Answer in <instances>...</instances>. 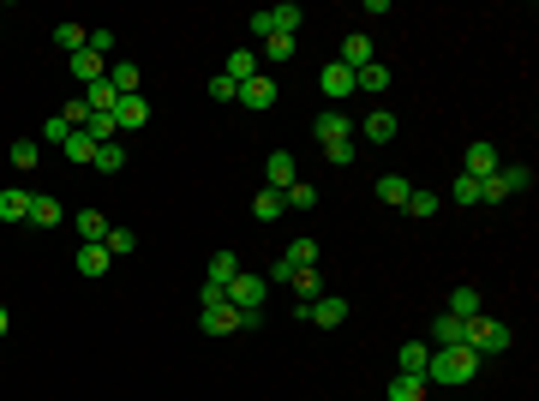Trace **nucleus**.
Returning a JSON list of instances; mask_svg holds the SVG:
<instances>
[{
    "mask_svg": "<svg viewBox=\"0 0 539 401\" xmlns=\"http://www.w3.org/2000/svg\"><path fill=\"white\" fill-rule=\"evenodd\" d=\"M479 378V354L474 347H432V365H425V383H443V389H461V383Z\"/></svg>",
    "mask_w": 539,
    "mask_h": 401,
    "instance_id": "1",
    "label": "nucleus"
},
{
    "mask_svg": "<svg viewBox=\"0 0 539 401\" xmlns=\"http://www.w3.org/2000/svg\"><path fill=\"white\" fill-rule=\"evenodd\" d=\"M510 341H516V330L503 318H485V312H479V318L461 323V347H474L479 360H485V354H510Z\"/></svg>",
    "mask_w": 539,
    "mask_h": 401,
    "instance_id": "2",
    "label": "nucleus"
},
{
    "mask_svg": "<svg viewBox=\"0 0 539 401\" xmlns=\"http://www.w3.org/2000/svg\"><path fill=\"white\" fill-rule=\"evenodd\" d=\"M299 19H306V13H299L294 0H282V6H264V13H252V37H294L299 30Z\"/></svg>",
    "mask_w": 539,
    "mask_h": 401,
    "instance_id": "3",
    "label": "nucleus"
},
{
    "mask_svg": "<svg viewBox=\"0 0 539 401\" xmlns=\"http://www.w3.org/2000/svg\"><path fill=\"white\" fill-rule=\"evenodd\" d=\"M348 312H354V305L341 300V294H318L312 305H294V318L318 323V330H341V323H348Z\"/></svg>",
    "mask_w": 539,
    "mask_h": 401,
    "instance_id": "4",
    "label": "nucleus"
},
{
    "mask_svg": "<svg viewBox=\"0 0 539 401\" xmlns=\"http://www.w3.org/2000/svg\"><path fill=\"white\" fill-rule=\"evenodd\" d=\"M264 300H270V281L252 276V270H240V276L228 281V305H234V312H264Z\"/></svg>",
    "mask_w": 539,
    "mask_h": 401,
    "instance_id": "5",
    "label": "nucleus"
},
{
    "mask_svg": "<svg viewBox=\"0 0 539 401\" xmlns=\"http://www.w3.org/2000/svg\"><path fill=\"white\" fill-rule=\"evenodd\" d=\"M498 168H503V162H498V144H492V138L467 144V156H461V174H467V180H492Z\"/></svg>",
    "mask_w": 539,
    "mask_h": 401,
    "instance_id": "6",
    "label": "nucleus"
},
{
    "mask_svg": "<svg viewBox=\"0 0 539 401\" xmlns=\"http://www.w3.org/2000/svg\"><path fill=\"white\" fill-rule=\"evenodd\" d=\"M234 102L240 108H252V114H264V108H276V79H270V72H258V79H246L234 90Z\"/></svg>",
    "mask_w": 539,
    "mask_h": 401,
    "instance_id": "7",
    "label": "nucleus"
},
{
    "mask_svg": "<svg viewBox=\"0 0 539 401\" xmlns=\"http://www.w3.org/2000/svg\"><path fill=\"white\" fill-rule=\"evenodd\" d=\"M24 221H30V228H48V234H55L60 221H66V210H60V198H55V192H30V216H24Z\"/></svg>",
    "mask_w": 539,
    "mask_h": 401,
    "instance_id": "8",
    "label": "nucleus"
},
{
    "mask_svg": "<svg viewBox=\"0 0 539 401\" xmlns=\"http://www.w3.org/2000/svg\"><path fill=\"white\" fill-rule=\"evenodd\" d=\"M336 61L348 66V72H359V66L378 61V48H372V37H366V30H354V37H341V54H336Z\"/></svg>",
    "mask_w": 539,
    "mask_h": 401,
    "instance_id": "9",
    "label": "nucleus"
},
{
    "mask_svg": "<svg viewBox=\"0 0 539 401\" xmlns=\"http://www.w3.org/2000/svg\"><path fill=\"white\" fill-rule=\"evenodd\" d=\"M318 90H324L330 102H348V96H354V72H348L341 61H330V66L318 72Z\"/></svg>",
    "mask_w": 539,
    "mask_h": 401,
    "instance_id": "10",
    "label": "nucleus"
},
{
    "mask_svg": "<svg viewBox=\"0 0 539 401\" xmlns=\"http://www.w3.org/2000/svg\"><path fill=\"white\" fill-rule=\"evenodd\" d=\"M66 66H72V79H79V84H102V79H108V61H102L90 42H84V48H79V54H72Z\"/></svg>",
    "mask_w": 539,
    "mask_h": 401,
    "instance_id": "11",
    "label": "nucleus"
},
{
    "mask_svg": "<svg viewBox=\"0 0 539 401\" xmlns=\"http://www.w3.org/2000/svg\"><path fill=\"white\" fill-rule=\"evenodd\" d=\"M318 144L324 150H336V144H354V121H348V114H318Z\"/></svg>",
    "mask_w": 539,
    "mask_h": 401,
    "instance_id": "12",
    "label": "nucleus"
},
{
    "mask_svg": "<svg viewBox=\"0 0 539 401\" xmlns=\"http://www.w3.org/2000/svg\"><path fill=\"white\" fill-rule=\"evenodd\" d=\"M425 365H432V341H401V347H396V372L425 378Z\"/></svg>",
    "mask_w": 539,
    "mask_h": 401,
    "instance_id": "13",
    "label": "nucleus"
},
{
    "mask_svg": "<svg viewBox=\"0 0 539 401\" xmlns=\"http://www.w3.org/2000/svg\"><path fill=\"white\" fill-rule=\"evenodd\" d=\"M198 323H204V336H234V330H240V312L222 300V305H204Z\"/></svg>",
    "mask_w": 539,
    "mask_h": 401,
    "instance_id": "14",
    "label": "nucleus"
},
{
    "mask_svg": "<svg viewBox=\"0 0 539 401\" xmlns=\"http://www.w3.org/2000/svg\"><path fill=\"white\" fill-rule=\"evenodd\" d=\"M294 180H299V168H294V156H288V150H276V156L264 162V186H270V192H288Z\"/></svg>",
    "mask_w": 539,
    "mask_h": 401,
    "instance_id": "15",
    "label": "nucleus"
},
{
    "mask_svg": "<svg viewBox=\"0 0 539 401\" xmlns=\"http://www.w3.org/2000/svg\"><path fill=\"white\" fill-rule=\"evenodd\" d=\"M359 132H366V144H396L401 121L390 114V108H378V114H366V121H359Z\"/></svg>",
    "mask_w": 539,
    "mask_h": 401,
    "instance_id": "16",
    "label": "nucleus"
},
{
    "mask_svg": "<svg viewBox=\"0 0 539 401\" xmlns=\"http://www.w3.org/2000/svg\"><path fill=\"white\" fill-rule=\"evenodd\" d=\"M264 66H258V54H252V48H234V54H228V61H222V79H234V90L246 79H258Z\"/></svg>",
    "mask_w": 539,
    "mask_h": 401,
    "instance_id": "17",
    "label": "nucleus"
},
{
    "mask_svg": "<svg viewBox=\"0 0 539 401\" xmlns=\"http://www.w3.org/2000/svg\"><path fill=\"white\" fill-rule=\"evenodd\" d=\"M72 228H79V240H84V246H102V240H108V228H114V221L102 216V210H79V216H72Z\"/></svg>",
    "mask_w": 539,
    "mask_h": 401,
    "instance_id": "18",
    "label": "nucleus"
},
{
    "mask_svg": "<svg viewBox=\"0 0 539 401\" xmlns=\"http://www.w3.org/2000/svg\"><path fill=\"white\" fill-rule=\"evenodd\" d=\"M144 121H150V102H144V96H120V108H114V126H120V132H139Z\"/></svg>",
    "mask_w": 539,
    "mask_h": 401,
    "instance_id": "19",
    "label": "nucleus"
},
{
    "mask_svg": "<svg viewBox=\"0 0 539 401\" xmlns=\"http://www.w3.org/2000/svg\"><path fill=\"white\" fill-rule=\"evenodd\" d=\"M108 84H114L120 96H144V72L132 61H114V66H108Z\"/></svg>",
    "mask_w": 539,
    "mask_h": 401,
    "instance_id": "20",
    "label": "nucleus"
},
{
    "mask_svg": "<svg viewBox=\"0 0 539 401\" xmlns=\"http://www.w3.org/2000/svg\"><path fill=\"white\" fill-rule=\"evenodd\" d=\"M383 396H390V401H425V396H432V383H425V378H408V372H396Z\"/></svg>",
    "mask_w": 539,
    "mask_h": 401,
    "instance_id": "21",
    "label": "nucleus"
},
{
    "mask_svg": "<svg viewBox=\"0 0 539 401\" xmlns=\"http://www.w3.org/2000/svg\"><path fill=\"white\" fill-rule=\"evenodd\" d=\"M354 90H366V96H383V90H390V66H383V61L359 66V72H354Z\"/></svg>",
    "mask_w": 539,
    "mask_h": 401,
    "instance_id": "22",
    "label": "nucleus"
},
{
    "mask_svg": "<svg viewBox=\"0 0 539 401\" xmlns=\"http://www.w3.org/2000/svg\"><path fill=\"white\" fill-rule=\"evenodd\" d=\"M79 276H108V263H114V252L108 246H79Z\"/></svg>",
    "mask_w": 539,
    "mask_h": 401,
    "instance_id": "23",
    "label": "nucleus"
},
{
    "mask_svg": "<svg viewBox=\"0 0 539 401\" xmlns=\"http://www.w3.org/2000/svg\"><path fill=\"white\" fill-rule=\"evenodd\" d=\"M30 216V192H24V186H6V192H0V221H24Z\"/></svg>",
    "mask_w": 539,
    "mask_h": 401,
    "instance_id": "24",
    "label": "nucleus"
},
{
    "mask_svg": "<svg viewBox=\"0 0 539 401\" xmlns=\"http://www.w3.org/2000/svg\"><path fill=\"white\" fill-rule=\"evenodd\" d=\"M408 192H414V180H401V174H383L378 180V204H390V210H401Z\"/></svg>",
    "mask_w": 539,
    "mask_h": 401,
    "instance_id": "25",
    "label": "nucleus"
},
{
    "mask_svg": "<svg viewBox=\"0 0 539 401\" xmlns=\"http://www.w3.org/2000/svg\"><path fill=\"white\" fill-rule=\"evenodd\" d=\"M288 288H294V300L299 305H312L324 294V281H318V270H294V276H288Z\"/></svg>",
    "mask_w": 539,
    "mask_h": 401,
    "instance_id": "26",
    "label": "nucleus"
},
{
    "mask_svg": "<svg viewBox=\"0 0 539 401\" xmlns=\"http://www.w3.org/2000/svg\"><path fill=\"white\" fill-rule=\"evenodd\" d=\"M282 263H288V270H318V240H294L282 252Z\"/></svg>",
    "mask_w": 539,
    "mask_h": 401,
    "instance_id": "27",
    "label": "nucleus"
},
{
    "mask_svg": "<svg viewBox=\"0 0 539 401\" xmlns=\"http://www.w3.org/2000/svg\"><path fill=\"white\" fill-rule=\"evenodd\" d=\"M443 312H450V318H461V323H467V318H479V288H456Z\"/></svg>",
    "mask_w": 539,
    "mask_h": 401,
    "instance_id": "28",
    "label": "nucleus"
},
{
    "mask_svg": "<svg viewBox=\"0 0 539 401\" xmlns=\"http://www.w3.org/2000/svg\"><path fill=\"white\" fill-rule=\"evenodd\" d=\"M288 61H294V37H264L258 66H288Z\"/></svg>",
    "mask_w": 539,
    "mask_h": 401,
    "instance_id": "29",
    "label": "nucleus"
},
{
    "mask_svg": "<svg viewBox=\"0 0 539 401\" xmlns=\"http://www.w3.org/2000/svg\"><path fill=\"white\" fill-rule=\"evenodd\" d=\"M90 168H97V174H120V168H126V144H97V162H90Z\"/></svg>",
    "mask_w": 539,
    "mask_h": 401,
    "instance_id": "30",
    "label": "nucleus"
},
{
    "mask_svg": "<svg viewBox=\"0 0 539 401\" xmlns=\"http://www.w3.org/2000/svg\"><path fill=\"white\" fill-rule=\"evenodd\" d=\"M234 276H240V258H234V252H210V276H204V281H216V288H228Z\"/></svg>",
    "mask_w": 539,
    "mask_h": 401,
    "instance_id": "31",
    "label": "nucleus"
},
{
    "mask_svg": "<svg viewBox=\"0 0 539 401\" xmlns=\"http://www.w3.org/2000/svg\"><path fill=\"white\" fill-rule=\"evenodd\" d=\"M498 180H503V192L516 198V192H527V186H534V168H521V162H503V168H498Z\"/></svg>",
    "mask_w": 539,
    "mask_h": 401,
    "instance_id": "32",
    "label": "nucleus"
},
{
    "mask_svg": "<svg viewBox=\"0 0 539 401\" xmlns=\"http://www.w3.org/2000/svg\"><path fill=\"white\" fill-rule=\"evenodd\" d=\"M432 341H438V347H461V318L438 312V318H432Z\"/></svg>",
    "mask_w": 539,
    "mask_h": 401,
    "instance_id": "33",
    "label": "nucleus"
},
{
    "mask_svg": "<svg viewBox=\"0 0 539 401\" xmlns=\"http://www.w3.org/2000/svg\"><path fill=\"white\" fill-rule=\"evenodd\" d=\"M282 204H288V210H318V186L294 180V186H288V192H282Z\"/></svg>",
    "mask_w": 539,
    "mask_h": 401,
    "instance_id": "34",
    "label": "nucleus"
},
{
    "mask_svg": "<svg viewBox=\"0 0 539 401\" xmlns=\"http://www.w3.org/2000/svg\"><path fill=\"white\" fill-rule=\"evenodd\" d=\"M55 42H60V48H66V54H79L84 42H90V30H84V24H72V19H66V24H55Z\"/></svg>",
    "mask_w": 539,
    "mask_h": 401,
    "instance_id": "35",
    "label": "nucleus"
},
{
    "mask_svg": "<svg viewBox=\"0 0 539 401\" xmlns=\"http://www.w3.org/2000/svg\"><path fill=\"white\" fill-rule=\"evenodd\" d=\"M60 150H66V156H72V162H97V138H90L84 126H79V132H72V138H66V144H60Z\"/></svg>",
    "mask_w": 539,
    "mask_h": 401,
    "instance_id": "36",
    "label": "nucleus"
},
{
    "mask_svg": "<svg viewBox=\"0 0 539 401\" xmlns=\"http://www.w3.org/2000/svg\"><path fill=\"white\" fill-rule=\"evenodd\" d=\"M282 210H288V204H282V192H270V186H264L258 198H252V216H258V221H276Z\"/></svg>",
    "mask_w": 539,
    "mask_h": 401,
    "instance_id": "37",
    "label": "nucleus"
},
{
    "mask_svg": "<svg viewBox=\"0 0 539 401\" xmlns=\"http://www.w3.org/2000/svg\"><path fill=\"white\" fill-rule=\"evenodd\" d=\"M66 138H72V126L60 121V114H48V121H42V138H37V144H48V150H60V144H66Z\"/></svg>",
    "mask_w": 539,
    "mask_h": 401,
    "instance_id": "38",
    "label": "nucleus"
},
{
    "mask_svg": "<svg viewBox=\"0 0 539 401\" xmlns=\"http://www.w3.org/2000/svg\"><path fill=\"white\" fill-rule=\"evenodd\" d=\"M37 162H42V144L37 138H19V144H13V168H24V174H30Z\"/></svg>",
    "mask_w": 539,
    "mask_h": 401,
    "instance_id": "39",
    "label": "nucleus"
},
{
    "mask_svg": "<svg viewBox=\"0 0 539 401\" xmlns=\"http://www.w3.org/2000/svg\"><path fill=\"white\" fill-rule=\"evenodd\" d=\"M401 210H408V216H432V210H438V192H419V186H414Z\"/></svg>",
    "mask_w": 539,
    "mask_h": 401,
    "instance_id": "40",
    "label": "nucleus"
},
{
    "mask_svg": "<svg viewBox=\"0 0 539 401\" xmlns=\"http://www.w3.org/2000/svg\"><path fill=\"white\" fill-rule=\"evenodd\" d=\"M108 252H114V258H126V252H132V246H139V234H132V228H108Z\"/></svg>",
    "mask_w": 539,
    "mask_h": 401,
    "instance_id": "41",
    "label": "nucleus"
},
{
    "mask_svg": "<svg viewBox=\"0 0 539 401\" xmlns=\"http://www.w3.org/2000/svg\"><path fill=\"white\" fill-rule=\"evenodd\" d=\"M450 198H456L461 210H474V204H479V180H467V174H461V180L450 186Z\"/></svg>",
    "mask_w": 539,
    "mask_h": 401,
    "instance_id": "42",
    "label": "nucleus"
},
{
    "mask_svg": "<svg viewBox=\"0 0 539 401\" xmlns=\"http://www.w3.org/2000/svg\"><path fill=\"white\" fill-rule=\"evenodd\" d=\"M114 30H108V24H97V30H90V48H97V54H102V61H108V54H114Z\"/></svg>",
    "mask_w": 539,
    "mask_h": 401,
    "instance_id": "43",
    "label": "nucleus"
},
{
    "mask_svg": "<svg viewBox=\"0 0 539 401\" xmlns=\"http://www.w3.org/2000/svg\"><path fill=\"white\" fill-rule=\"evenodd\" d=\"M210 102H234V79H222L216 72V79H210Z\"/></svg>",
    "mask_w": 539,
    "mask_h": 401,
    "instance_id": "44",
    "label": "nucleus"
},
{
    "mask_svg": "<svg viewBox=\"0 0 539 401\" xmlns=\"http://www.w3.org/2000/svg\"><path fill=\"white\" fill-rule=\"evenodd\" d=\"M6 330H13V318H6V305H0V336H6Z\"/></svg>",
    "mask_w": 539,
    "mask_h": 401,
    "instance_id": "45",
    "label": "nucleus"
}]
</instances>
